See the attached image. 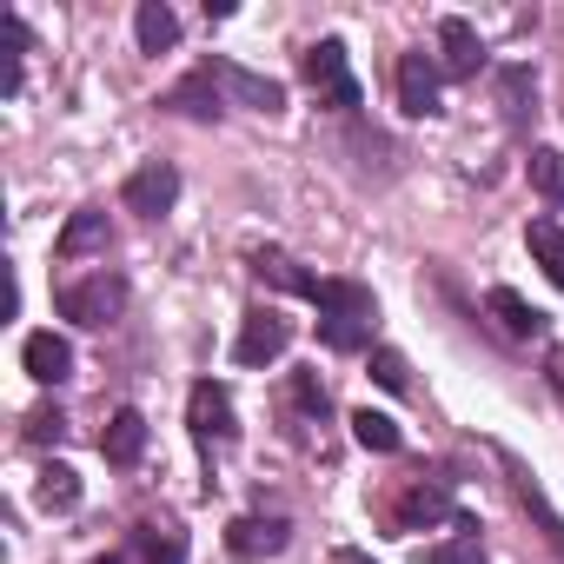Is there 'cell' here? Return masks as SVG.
Here are the masks:
<instances>
[{"instance_id":"6da1fadb","label":"cell","mask_w":564,"mask_h":564,"mask_svg":"<svg viewBox=\"0 0 564 564\" xmlns=\"http://www.w3.org/2000/svg\"><path fill=\"white\" fill-rule=\"evenodd\" d=\"M300 74H306V87L319 94V107H333V113H359V107H366V94H359V80H352V67H346V41L326 34L319 47H306Z\"/></svg>"},{"instance_id":"7a4b0ae2","label":"cell","mask_w":564,"mask_h":564,"mask_svg":"<svg viewBox=\"0 0 564 564\" xmlns=\"http://www.w3.org/2000/svg\"><path fill=\"white\" fill-rule=\"evenodd\" d=\"M54 306H61V319H74V326H113V319L127 313V279H120V272L74 279V286L54 293Z\"/></svg>"},{"instance_id":"3957f363","label":"cell","mask_w":564,"mask_h":564,"mask_svg":"<svg viewBox=\"0 0 564 564\" xmlns=\"http://www.w3.org/2000/svg\"><path fill=\"white\" fill-rule=\"evenodd\" d=\"M173 199H180V173H173V160H147V166H133L127 186H120V206L140 213V219L173 213Z\"/></svg>"},{"instance_id":"277c9868","label":"cell","mask_w":564,"mask_h":564,"mask_svg":"<svg viewBox=\"0 0 564 564\" xmlns=\"http://www.w3.org/2000/svg\"><path fill=\"white\" fill-rule=\"evenodd\" d=\"M213 67V80L226 87V100L232 107H246V113H286V87L279 80H265V74H252V67H239V61H206Z\"/></svg>"},{"instance_id":"5b68a950","label":"cell","mask_w":564,"mask_h":564,"mask_svg":"<svg viewBox=\"0 0 564 564\" xmlns=\"http://www.w3.org/2000/svg\"><path fill=\"white\" fill-rule=\"evenodd\" d=\"M286 346H293V326L279 319L272 306H259V313H246V326H239V339H232V359H239V366H272Z\"/></svg>"},{"instance_id":"8992f818","label":"cell","mask_w":564,"mask_h":564,"mask_svg":"<svg viewBox=\"0 0 564 564\" xmlns=\"http://www.w3.org/2000/svg\"><path fill=\"white\" fill-rule=\"evenodd\" d=\"M186 419H193V438H206V445H226L239 425H232V392L219 386V379H199L193 392H186Z\"/></svg>"},{"instance_id":"52a82bcc","label":"cell","mask_w":564,"mask_h":564,"mask_svg":"<svg viewBox=\"0 0 564 564\" xmlns=\"http://www.w3.org/2000/svg\"><path fill=\"white\" fill-rule=\"evenodd\" d=\"M478 61H485V47H478V28H471L465 14H445V21H438V74H452V80H471V74H478Z\"/></svg>"},{"instance_id":"ba28073f","label":"cell","mask_w":564,"mask_h":564,"mask_svg":"<svg viewBox=\"0 0 564 564\" xmlns=\"http://www.w3.org/2000/svg\"><path fill=\"white\" fill-rule=\"evenodd\" d=\"M286 524H279V518H232L226 524V551L232 557H246V564H259V557H279V551H286Z\"/></svg>"},{"instance_id":"9c48e42d","label":"cell","mask_w":564,"mask_h":564,"mask_svg":"<svg viewBox=\"0 0 564 564\" xmlns=\"http://www.w3.org/2000/svg\"><path fill=\"white\" fill-rule=\"evenodd\" d=\"M399 107L412 120H432L438 113V67L425 54H399Z\"/></svg>"},{"instance_id":"30bf717a","label":"cell","mask_w":564,"mask_h":564,"mask_svg":"<svg viewBox=\"0 0 564 564\" xmlns=\"http://www.w3.org/2000/svg\"><path fill=\"white\" fill-rule=\"evenodd\" d=\"M498 458H505V471H511V491H518V505H524V511L538 518V531H544V538H551V551L564 557V518L551 511V498H544V485H538V478H531V465H518L511 452H498Z\"/></svg>"},{"instance_id":"8fae6325","label":"cell","mask_w":564,"mask_h":564,"mask_svg":"<svg viewBox=\"0 0 564 564\" xmlns=\"http://www.w3.org/2000/svg\"><path fill=\"white\" fill-rule=\"evenodd\" d=\"M21 366H28V379H41V386H61V379H74V346H67L61 333H28V346H21Z\"/></svg>"},{"instance_id":"7c38bea8","label":"cell","mask_w":564,"mask_h":564,"mask_svg":"<svg viewBox=\"0 0 564 564\" xmlns=\"http://www.w3.org/2000/svg\"><path fill=\"white\" fill-rule=\"evenodd\" d=\"M140 452H147V419L127 405V412L107 419V432H100V458H107V465H140Z\"/></svg>"},{"instance_id":"4fadbf2b","label":"cell","mask_w":564,"mask_h":564,"mask_svg":"<svg viewBox=\"0 0 564 564\" xmlns=\"http://www.w3.org/2000/svg\"><path fill=\"white\" fill-rule=\"evenodd\" d=\"M133 41H140V54H166L180 41V14L166 8V0H140L133 8Z\"/></svg>"},{"instance_id":"5bb4252c","label":"cell","mask_w":564,"mask_h":564,"mask_svg":"<svg viewBox=\"0 0 564 564\" xmlns=\"http://www.w3.org/2000/svg\"><path fill=\"white\" fill-rule=\"evenodd\" d=\"M252 272L265 279V286H279V293H300V300H319V279L300 265V259H286V252H252Z\"/></svg>"},{"instance_id":"9a60e30c","label":"cell","mask_w":564,"mask_h":564,"mask_svg":"<svg viewBox=\"0 0 564 564\" xmlns=\"http://www.w3.org/2000/svg\"><path fill=\"white\" fill-rule=\"evenodd\" d=\"M319 313H339V319H379L372 306V286H359V279H319Z\"/></svg>"},{"instance_id":"2e32d148","label":"cell","mask_w":564,"mask_h":564,"mask_svg":"<svg viewBox=\"0 0 564 564\" xmlns=\"http://www.w3.org/2000/svg\"><path fill=\"white\" fill-rule=\"evenodd\" d=\"M166 113H186V120H213L219 113V94H213V67H199V74H186L180 87H166V100H160Z\"/></svg>"},{"instance_id":"e0dca14e","label":"cell","mask_w":564,"mask_h":564,"mask_svg":"<svg viewBox=\"0 0 564 564\" xmlns=\"http://www.w3.org/2000/svg\"><path fill=\"white\" fill-rule=\"evenodd\" d=\"M485 313H491L511 339H538V333H544V313H538V306H524L511 286H491V293H485Z\"/></svg>"},{"instance_id":"ac0fdd59","label":"cell","mask_w":564,"mask_h":564,"mask_svg":"<svg viewBox=\"0 0 564 564\" xmlns=\"http://www.w3.org/2000/svg\"><path fill=\"white\" fill-rule=\"evenodd\" d=\"M498 107H505V120L511 127H524L531 113H538V80H531V67H498Z\"/></svg>"},{"instance_id":"d6986e66","label":"cell","mask_w":564,"mask_h":564,"mask_svg":"<svg viewBox=\"0 0 564 564\" xmlns=\"http://www.w3.org/2000/svg\"><path fill=\"white\" fill-rule=\"evenodd\" d=\"M100 246H107V213H100V206H80V213L61 226V239H54V252H61V259L100 252Z\"/></svg>"},{"instance_id":"ffe728a7","label":"cell","mask_w":564,"mask_h":564,"mask_svg":"<svg viewBox=\"0 0 564 564\" xmlns=\"http://www.w3.org/2000/svg\"><path fill=\"white\" fill-rule=\"evenodd\" d=\"M133 544H140L147 564H186V531L180 524H140Z\"/></svg>"},{"instance_id":"44dd1931","label":"cell","mask_w":564,"mask_h":564,"mask_svg":"<svg viewBox=\"0 0 564 564\" xmlns=\"http://www.w3.org/2000/svg\"><path fill=\"white\" fill-rule=\"evenodd\" d=\"M524 239H531L538 265L551 272V286L564 293V226H557V219H531V232H524Z\"/></svg>"},{"instance_id":"7402d4cb","label":"cell","mask_w":564,"mask_h":564,"mask_svg":"<svg viewBox=\"0 0 564 564\" xmlns=\"http://www.w3.org/2000/svg\"><path fill=\"white\" fill-rule=\"evenodd\" d=\"M419 518L432 524V518H458V511H452V498H445L438 485H412V491L399 498V531H412Z\"/></svg>"},{"instance_id":"603a6c76","label":"cell","mask_w":564,"mask_h":564,"mask_svg":"<svg viewBox=\"0 0 564 564\" xmlns=\"http://www.w3.org/2000/svg\"><path fill=\"white\" fill-rule=\"evenodd\" d=\"M352 438L366 445V452H399L405 445V432H399V419H386V412H352Z\"/></svg>"},{"instance_id":"cb8c5ba5","label":"cell","mask_w":564,"mask_h":564,"mask_svg":"<svg viewBox=\"0 0 564 564\" xmlns=\"http://www.w3.org/2000/svg\"><path fill=\"white\" fill-rule=\"evenodd\" d=\"M319 339L333 352H366L372 346V319H339V313H319Z\"/></svg>"},{"instance_id":"d4e9b609","label":"cell","mask_w":564,"mask_h":564,"mask_svg":"<svg viewBox=\"0 0 564 564\" xmlns=\"http://www.w3.org/2000/svg\"><path fill=\"white\" fill-rule=\"evenodd\" d=\"M41 505L47 511H74L80 505V471L74 465H47L41 471Z\"/></svg>"},{"instance_id":"484cf974","label":"cell","mask_w":564,"mask_h":564,"mask_svg":"<svg viewBox=\"0 0 564 564\" xmlns=\"http://www.w3.org/2000/svg\"><path fill=\"white\" fill-rule=\"evenodd\" d=\"M531 186H538L551 206H564V153H557V147H531Z\"/></svg>"},{"instance_id":"4316f807","label":"cell","mask_w":564,"mask_h":564,"mask_svg":"<svg viewBox=\"0 0 564 564\" xmlns=\"http://www.w3.org/2000/svg\"><path fill=\"white\" fill-rule=\"evenodd\" d=\"M425 564H485V551H478V531H458V538L432 544V551H425Z\"/></svg>"},{"instance_id":"83f0119b","label":"cell","mask_w":564,"mask_h":564,"mask_svg":"<svg viewBox=\"0 0 564 564\" xmlns=\"http://www.w3.org/2000/svg\"><path fill=\"white\" fill-rule=\"evenodd\" d=\"M372 379H379L386 392H405V386H412V372H405V352H392V346H372Z\"/></svg>"},{"instance_id":"f1b7e54d","label":"cell","mask_w":564,"mask_h":564,"mask_svg":"<svg viewBox=\"0 0 564 564\" xmlns=\"http://www.w3.org/2000/svg\"><path fill=\"white\" fill-rule=\"evenodd\" d=\"M293 399H300V412L326 419V386H319V372H293Z\"/></svg>"},{"instance_id":"f546056e","label":"cell","mask_w":564,"mask_h":564,"mask_svg":"<svg viewBox=\"0 0 564 564\" xmlns=\"http://www.w3.org/2000/svg\"><path fill=\"white\" fill-rule=\"evenodd\" d=\"M67 432V419H61V405H41V412H28V438L34 445H54Z\"/></svg>"},{"instance_id":"4dcf8cb0","label":"cell","mask_w":564,"mask_h":564,"mask_svg":"<svg viewBox=\"0 0 564 564\" xmlns=\"http://www.w3.org/2000/svg\"><path fill=\"white\" fill-rule=\"evenodd\" d=\"M333 564H379V557H366V551H352V544H339V551H333Z\"/></svg>"},{"instance_id":"1f68e13d","label":"cell","mask_w":564,"mask_h":564,"mask_svg":"<svg viewBox=\"0 0 564 564\" xmlns=\"http://www.w3.org/2000/svg\"><path fill=\"white\" fill-rule=\"evenodd\" d=\"M94 564H127V557H94Z\"/></svg>"}]
</instances>
